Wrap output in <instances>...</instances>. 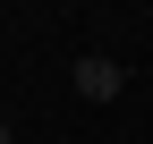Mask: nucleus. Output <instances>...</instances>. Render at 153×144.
Wrapping results in <instances>:
<instances>
[{
    "mask_svg": "<svg viewBox=\"0 0 153 144\" xmlns=\"http://www.w3.org/2000/svg\"><path fill=\"white\" fill-rule=\"evenodd\" d=\"M68 9H76V0H68Z\"/></svg>",
    "mask_w": 153,
    "mask_h": 144,
    "instance_id": "7ed1b4c3",
    "label": "nucleus"
},
{
    "mask_svg": "<svg viewBox=\"0 0 153 144\" xmlns=\"http://www.w3.org/2000/svg\"><path fill=\"white\" fill-rule=\"evenodd\" d=\"M0 144H9V119H0Z\"/></svg>",
    "mask_w": 153,
    "mask_h": 144,
    "instance_id": "f03ea898",
    "label": "nucleus"
},
{
    "mask_svg": "<svg viewBox=\"0 0 153 144\" xmlns=\"http://www.w3.org/2000/svg\"><path fill=\"white\" fill-rule=\"evenodd\" d=\"M119 85H128V68L111 60V51H85V60H76V93L85 102H119Z\"/></svg>",
    "mask_w": 153,
    "mask_h": 144,
    "instance_id": "f257e3e1",
    "label": "nucleus"
}]
</instances>
